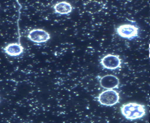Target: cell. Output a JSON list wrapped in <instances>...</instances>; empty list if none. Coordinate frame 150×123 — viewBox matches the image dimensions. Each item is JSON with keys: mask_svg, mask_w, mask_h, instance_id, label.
<instances>
[{"mask_svg": "<svg viewBox=\"0 0 150 123\" xmlns=\"http://www.w3.org/2000/svg\"><path fill=\"white\" fill-rule=\"evenodd\" d=\"M121 114L129 120H134L141 119L146 114L144 105L136 102H129L122 106Z\"/></svg>", "mask_w": 150, "mask_h": 123, "instance_id": "6da1fadb", "label": "cell"}, {"mask_svg": "<svg viewBox=\"0 0 150 123\" xmlns=\"http://www.w3.org/2000/svg\"><path fill=\"white\" fill-rule=\"evenodd\" d=\"M100 63L103 68L115 70L121 68L122 63L119 55L109 54L100 59Z\"/></svg>", "mask_w": 150, "mask_h": 123, "instance_id": "277c9868", "label": "cell"}, {"mask_svg": "<svg viewBox=\"0 0 150 123\" xmlns=\"http://www.w3.org/2000/svg\"><path fill=\"white\" fill-rule=\"evenodd\" d=\"M27 37L30 41L37 44L44 43L51 38L49 33L40 29L32 30L28 34Z\"/></svg>", "mask_w": 150, "mask_h": 123, "instance_id": "5b68a950", "label": "cell"}, {"mask_svg": "<svg viewBox=\"0 0 150 123\" xmlns=\"http://www.w3.org/2000/svg\"><path fill=\"white\" fill-rule=\"evenodd\" d=\"M54 9L55 13L61 15H67L72 12L73 7L69 3L62 1L55 4Z\"/></svg>", "mask_w": 150, "mask_h": 123, "instance_id": "ba28073f", "label": "cell"}, {"mask_svg": "<svg viewBox=\"0 0 150 123\" xmlns=\"http://www.w3.org/2000/svg\"><path fill=\"white\" fill-rule=\"evenodd\" d=\"M117 34L122 38L131 40L139 36V28L135 25L125 24L115 28Z\"/></svg>", "mask_w": 150, "mask_h": 123, "instance_id": "3957f363", "label": "cell"}, {"mask_svg": "<svg viewBox=\"0 0 150 123\" xmlns=\"http://www.w3.org/2000/svg\"><path fill=\"white\" fill-rule=\"evenodd\" d=\"M100 83L102 87L108 90L118 88L120 83L119 79L115 75H107L101 78Z\"/></svg>", "mask_w": 150, "mask_h": 123, "instance_id": "8992f818", "label": "cell"}, {"mask_svg": "<svg viewBox=\"0 0 150 123\" xmlns=\"http://www.w3.org/2000/svg\"><path fill=\"white\" fill-rule=\"evenodd\" d=\"M101 105L107 107L114 106L118 103L120 99L119 93L113 89H108L102 92L98 97Z\"/></svg>", "mask_w": 150, "mask_h": 123, "instance_id": "7a4b0ae2", "label": "cell"}, {"mask_svg": "<svg viewBox=\"0 0 150 123\" xmlns=\"http://www.w3.org/2000/svg\"><path fill=\"white\" fill-rule=\"evenodd\" d=\"M3 50L9 56L17 57L23 53L24 48L20 43H14L8 44L4 47Z\"/></svg>", "mask_w": 150, "mask_h": 123, "instance_id": "52a82bcc", "label": "cell"}]
</instances>
